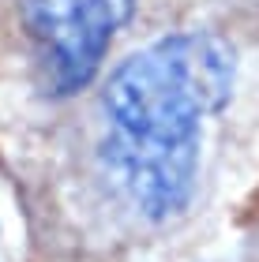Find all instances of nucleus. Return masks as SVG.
Listing matches in <instances>:
<instances>
[{
  "mask_svg": "<svg viewBox=\"0 0 259 262\" xmlns=\"http://www.w3.org/2000/svg\"><path fill=\"white\" fill-rule=\"evenodd\" d=\"M233 86V53L210 34H173L109 75L102 158L116 191L147 221L176 217L195 187L199 120Z\"/></svg>",
  "mask_w": 259,
  "mask_h": 262,
  "instance_id": "obj_1",
  "label": "nucleus"
},
{
  "mask_svg": "<svg viewBox=\"0 0 259 262\" xmlns=\"http://www.w3.org/2000/svg\"><path fill=\"white\" fill-rule=\"evenodd\" d=\"M19 11L53 86L72 94L98 71L105 45L132 11V0H19Z\"/></svg>",
  "mask_w": 259,
  "mask_h": 262,
  "instance_id": "obj_2",
  "label": "nucleus"
}]
</instances>
